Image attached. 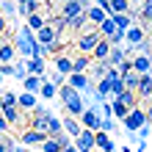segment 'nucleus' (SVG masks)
Returning a JSON list of instances; mask_svg holds the SVG:
<instances>
[{
    "mask_svg": "<svg viewBox=\"0 0 152 152\" xmlns=\"http://www.w3.org/2000/svg\"><path fill=\"white\" fill-rule=\"evenodd\" d=\"M147 122H149V113L144 108H138V105L133 111H127V116L122 119V124H124V130H127V133H136L141 124H147Z\"/></svg>",
    "mask_w": 152,
    "mask_h": 152,
    "instance_id": "f257e3e1",
    "label": "nucleus"
},
{
    "mask_svg": "<svg viewBox=\"0 0 152 152\" xmlns=\"http://www.w3.org/2000/svg\"><path fill=\"white\" fill-rule=\"evenodd\" d=\"M100 119H102V116L97 113V108H94V105H91V108H83V113L77 116L80 127H83V130H91V133H97V130H100Z\"/></svg>",
    "mask_w": 152,
    "mask_h": 152,
    "instance_id": "f03ea898",
    "label": "nucleus"
},
{
    "mask_svg": "<svg viewBox=\"0 0 152 152\" xmlns=\"http://www.w3.org/2000/svg\"><path fill=\"white\" fill-rule=\"evenodd\" d=\"M124 42H127V50L130 47H138L141 42H147V28H141V25L133 22L127 31H124Z\"/></svg>",
    "mask_w": 152,
    "mask_h": 152,
    "instance_id": "7ed1b4c3",
    "label": "nucleus"
},
{
    "mask_svg": "<svg viewBox=\"0 0 152 152\" xmlns=\"http://www.w3.org/2000/svg\"><path fill=\"white\" fill-rule=\"evenodd\" d=\"M44 133H36V130H22V136H20V141L17 144L20 147H28V149H39L42 144H44Z\"/></svg>",
    "mask_w": 152,
    "mask_h": 152,
    "instance_id": "20e7f679",
    "label": "nucleus"
},
{
    "mask_svg": "<svg viewBox=\"0 0 152 152\" xmlns=\"http://www.w3.org/2000/svg\"><path fill=\"white\" fill-rule=\"evenodd\" d=\"M152 97V72L147 75H138V86H136V100H149Z\"/></svg>",
    "mask_w": 152,
    "mask_h": 152,
    "instance_id": "39448f33",
    "label": "nucleus"
},
{
    "mask_svg": "<svg viewBox=\"0 0 152 152\" xmlns=\"http://www.w3.org/2000/svg\"><path fill=\"white\" fill-rule=\"evenodd\" d=\"M88 83H91V80H88L86 72H69V75H66V86H72L77 94H83Z\"/></svg>",
    "mask_w": 152,
    "mask_h": 152,
    "instance_id": "423d86ee",
    "label": "nucleus"
},
{
    "mask_svg": "<svg viewBox=\"0 0 152 152\" xmlns=\"http://www.w3.org/2000/svg\"><path fill=\"white\" fill-rule=\"evenodd\" d=\"M100 39H102V36L97 33V28H94V31H88V33H83V36L77 39V50H80V53H91V50H94V44L100 42Z\"/></svg>",
    "mask_w": 152,
    "mask_h": 152,
    "instance_id": "0eeeda50",
    "label": "nucleus"
},
{
    "mask_svg": "<svg viewBox=\"0 0 152 152\" xmlns=\"http://www.w3.org/2000/svg\"><path fill=\"white\" fill-rule=\"evenodd\" d=\"M130 66H133V72H136V75L152 72V61H149V56H144V53H138L136 58H130Z\"/></svg>",
    "mask_w": 152,
    "mask_h": 152,
    "instance_id": "6e6552de",
    "label": "nucleus"
},
{
    "mask_svg": "<svg viewBox=\"0 0 152 152\" xmlns=\"http://www.w3.org/2000/svg\"><path fill=\"white\" fill-rule=\"evenodd\" d=\"M94 147L100 149V152H113L116 149V144L111 141V136H108V133H102V130L94 133Z\"/></svg>",
    "mask_w": 152,
    "mask_h": 152,
    "instance_id": "1a4fd4ad",
    "label": "nucleus"
},
{
    "mask_svg": "<svg viewBox=\"0 0 152 152\" xmlns=\"http://www.w3.org/2000/svg\"><path fill=\"white\" fill-rule=\"evenodd\" d=\"M36 105H39V97H36V94H28V91H20V94H17V108L33 111Z\"/></svg>",
    "mask_w": 152,
    "mask_h": 152,
    "instance_id": "9d476101",
    "label": "nucleus"
},
{
    "mask_svg": "<svg viewBox=\"0 0 152 152\" xmlns=\"http://www.w3.org/2000/svg\"><path fill=\"white\" fill-rule=\"evenodd\" d=\"M75 141V149H94V133L91 130H80Z\"/></svg>",
    "mask_w": 152,
    "mask_h": 152,
    "instance_id": "9b49d317",
    "label": "nucleus"
},
{
    "mask_svg": "<svg viewBox=\"0 0 152 152\" xmlns=\"http://www.w3.org/2000/svg\"><path fill=\"white\" fill-rule=\"evenodd\" d=\"M25 69H28V75H36L42 80H47V75H44V58H28L25 61Z\"/></svg>",
    "mask_w": 152,
    "mask_h": 152,
    "instance_id": "f8f14e48",
    "label": "nucleus"
},
{
    "mask_svg": "<svg viewBox=\"0 0 152 152\" xmlns=\"http://www.w3.org/2000/svg\"><path fill=\"white\" fill-rule=\"evenodd\" d=\"M56 72H58V75H64V77L72 72V58H69L64 50H61L58 56H56Z\"/></svg>",
    "mask_w": 152,
    "mask_h": 152,
    "instance_id": "ddd939ff",
    "label": "nucleus"
},
{
    "mask_svg": "<svg viewBox=\"0 0 152 152\" xmlns=\"http://www.w3.org/2000/svg\"><path fill=\"white\" fill-rule=\"evenodd\" d=\"M124 58H127V47H111V50H108V58H105V64H108V66H119Z\"/></svg>",
    "mask_w": 152,
    "mask_h": 152,
    "instance_id": "4468645a",
    "label": "nucleus"
},
{
    "mask_svg": "<svg viewBox=\"0 0 152 152\" xmlns=\"http://www.w3.org/2000/svg\"><path fill=\"white\" fill-rule=\"evenodd\" d=\"M111 20H113V25H116V31H127L130 25L136 22V14H133V11H127V14H113Z\"/></svg>",
    "mask_w": 152,
    "mask_h": 152,
    "instance_id": "2eb2a0df",
    "label": "nucleus"
},
{
    "mask_svg": "<svg viewBox=\"0 0 152 152\" xmlns=\"http://www.w3.org/2000/svg\"><path fill=\"white\" fill-rule=\"evenodd\" d=\"M61 130H64L69 138H77V133L83 130V127H80V122H77V119H72V116H66V119H61Z\"/></svg>",
    "mask_w": 152,
    "mask_h": 152,
    "instance_id": "dca6fc26",
    "label": "nucleus"
},
{
    "mask_svg": "<svg viewBox=\"0 0 152 152\" xmlns=\"http://www.w3.org/2000/svg\"><path fill=\"white\" fill-rule=\"evenodd\" d=\"M64 108H66V113L72 116V119H77V116L83 113V108H86V105H83V94H77L75 100H69V102L64 105Z\"/></svg>",
    "mask_w": 152,
    "mask_h": 152,
    "instance_id": "f3484780",
    "label": "nucleus"
},
{
    "mask_svg": "<svg viewBox=\"0 0 152 152\" xmlns=\"http://www.w3.org/2000/svg\"><path fill=\"white\" fill-rule=\"evenodd\" d=\"M39 97H42V100H58V86H53L50 80H42V86H39Z\"/></svg>",
    "mask_w": 152,
    "mask_h": 152,
    "instance_id": "a211bd4d",
    "label": "nucleus"
},
{
    "mask_svg": "<svg viewBox=\"0 0 152 152\" xmlns=\"http://www.w3.org/2000/svg\"><path fill=\"white\" fill-rule=\"evenodd\" d=\"M83 14H86V22H91V25H100V22L105 20V11H102V8H97L94 3L88 6V8H86Z\"/></svg>",
    "mask_w": 152,
    "mask_h": 152,
    "instance_id": "6ab92c4d",
    "label": "nucleus"
},
{
    "mask_svg": "<svg viewBox=\"0 0 152 152\" xmlns=\"http://www.w3.org/2000/svg\"><path fill=\"white\" fill-rule=\"evenodd\" d=\"M108 50H111V44L105 42V39H100V42L94 44V50H91V58L94 61H105V58H108Z\"/></svg>",
    "mask_w": 152,
    "mask_h": 152,
    "instance_id": "aec40b11",
    "label": "nucleus"
},
{
    "mask_svg": "<svg viewBox=\"0 0 152 152\" xmlns=\"http://www.w3.org/2000/svg\"><path fill=\"white\" fill-rule=\"evenodd\" d=\"M39 86H42V77H36V75H28L22 80V91H28V94H36L39 97Z\"/></svg>",
    "mask_w": 152,
    "mask_h": 152,
    "instance_id": "412c9836",
    "label": "nucleus"
},
{
    "mask_svg": "<svg viewBox=\"0 0 152 152\" xmlns=\"http://www.w3.org/2000/svg\"><path fill=\"white\" fill-rule=\"evenodd\" d=\"M25 20H28L25 25H28V28H31L33 33H36L39 28H44V25H47V17H44L42 11H39V14H31V17H25Z\"/></svg>",
    "mask_w": 152,
    "mask_h": 152,
    "instance_id": "4be33fe9",
    "label": "nucleus"
},
{
    "mask_svg": "<svg viewBox=\"0 0 152 152\" xmlns=\"http://www.w3.org/2000/svg\"><path fill=\"white\" fill-rule=\"evenodd\" d=\"M61 133H64V130H61V119H58V116H47V138H56V136H61Z\"/></svg>",
    "mask_w": 152,
    "mask_h": 152,
    "instance_id": "5701e85b",
    "label": "nucleus"
},
{
    "mask_svg": "<svg viewBox=\"0 0 152 152\" xmlns=\"http://www.w3.org/2000/svg\"><path fill=\"white\" fill-rule=\"evenodd\" d=\"M17 61V53L11 47V42L8 44H0V64H14Z\"/></svg>",
    "mask_w": 152,
    "mask_h": 152,
    "instance_id": "b1692460",
    "label": "nucleus"
},
{
    "mask_svg": "<svg viewBox=\"0 0 152 152\" xmlns=\"http://www.w3.org/2000/svg\"><path fill=\"white\" fill-rule=\"evenodd\" d=\"M0 113H3V119H6L8 127H11V124H17V122L22 119V116H20V108H0Z\"/></svg>",
    "mask_w": 152,
    "mask_h": 152,
    "instance_id": "393cba45",
    "label": "nucleus"
},
{
    "mask_svg": "<svg viewBox=\"0 0 152 152\" xmlns=\"http://www.w3.org/2000/svg\"><path fill=\"white\" fill-rule=\"evenodd\" d=\"M88 66H91V58H88V56H77V58H72V72H86Z\"/></svg>",
    "mask_w": 152,
    "mask_h": 152,
    "instance_id": "a878e982",
    "label": "nucleus"
},
{
    "mask_svg": "<svg viewBox=\"0 0 152 152\" xmlns=\"http://www.w3.org/2000/svg\"><path fill=\"white\" fill-rule=\"evenodd\" d=\"M58 97H61V102L66 105L69 100H75V97H77V91H75L72 86H66V83H64V86H58Z\"/></svg>",
    "mask_w": 152,
    "mask_h": 152,
    "instance_id": "bb28decb",
    "label": "nucleus"
},
{
    "mask_svg": "<svg viewBox=\"0 0 152 152\" xmlns=\"http://www.w3.org/2000/svg\"><path fill=\"white\" fill-rule=\"evenodd\" d=\"M119 80H122V86L127 88V91H133V94H136V86H138V75H136V72H127V75H124V77H119Z\"/></svg>",
    "mask_w": 152,
    "mask_h": 152,
    "instance_id": "cd10ccee",
    "label": "nucleus"
},
{
    "mask_svg": "<svg viewBox=\"0 0 152 152\" xmlns=\"http://www.w3.org/2000/svg\"><path fill=\"white\" fill-rule=\"evenodd\" d=\"M14 14H17V3L14 0H3V3H0V17L8 20V17H14Z\"/></svg>",
    "mask_w": 152,
    "mask_h": 152,
    "instance_id": "c85d7f7f",
    "label": "nucleus"
},
{
    "mask_svg": "<svg viewBox=\"0 0 152 152\" xmlns=\"http://www.w3.org/2000/svg\"><path fill=\"white\" fill-rule=\"evenodd\" d=\"M86 14H77V17H72V20H66V28L69 31H80V28H86Z\"/></svg>",
    "mask_w": 152,
    "mask_h": 152,
    "instance_id": "c756f323",
    "label": "nucleus"
},
{
    "mask_svg": "<svg viewBox=\"0 0 152 152\" xmlns=\"http://www.w3.org/2000/svg\"><path fill=\"white\" fill-rule=\"evenodd\" d=\"M14 77H17V80H25V77H28V69H25V58H17V64H14Z\"/></svg>",
    "mask_w": 152,
    "mask_h": 152,
    "instance_id": "7c9ffc66",
    "label": "nucleus"
},
{
    "mask_svg": "<svg viewBox=\"0 0 152 152\" xmlns=\"http://www.w3.org/2000/svg\"><path fill=\"white\" fill-rule=\"evenodd\" d=\"M0 108H17V91H3V102Z\"/></svg>",
    "mask_w": 152,
    "mask_h": 152,
    "instance_id": "2f4dec72",
    "label": "nucleus"
},
{
    "mask_svg": "<svg viewBox=\"0 0 152 152\" xmlns=\"http://www.w3.org/2000/svg\"><path fill=\"white\" fill-rule=\"evenodd\" d=\"M39 152H61V144L56 138H44V144L39 147Z\"/></svg>",
    "mask_w": 152,
    "mask_h": 152,
    "instance_id": "473e14b6",
    "label": "nucleus"
},
{
    "mask_svg": "<svg viewBox=\"0 0 152 152\" xmlns=\"http://www.w3.org/2000/svg\"><path fill=\"white\" fill-rule=\"evenodd\" d=\"M105 69H108V64H105V61H94V69H91V77L94 80H100L102 75H105ZM88 77V80H91Z\"/></svg>",
    "mask_w": 152,
    "mask_h": 152,
    "instance_id": "72a5a7b5",
    "label": "nucleus"
},
{
    "mask_svg": "<svg viewBox=\"0 0 152 152\" xmlns=\"http://www.w3.org/2000/svg\"><path fill=\"white\" fill-rule=\"evenodd\" d=\"M0 77H14V64H0Z\"/></svg>",
    "mask_w": 152,
    "mask_h": 152,
    "instance_id": "f704fd0d",
    "label": "nucleus"
},
{
    "mask_svg": "<svg viewBox=\"0 0 152 152\" xmlns=\"http://www.w3.org/2000/svg\"><path fill=\"white\" fill-rule=\"evenodd\" d=\"M33 116H50V111H47V105H36V108H33Z\"/></svg>",
    "mask_w": 152,
    "mask_h": 152,
    "instance_id": "c9c22d12",
    "label": "nucleus"
},
{
    "mask_svg": "<svg viewBox=\"0 0 152 152\" xmlns=\"http://www.w3.org/2000/svg\"><path fill=\"white\" fill-rule=\"evenodd\" d=\"M50 83H53V86H64V83H66V77L56 72V75H53V77H50Z\"/></svg>",
    "mask_w": 152,
    "mask_h": 152,
    "instance_id": "e433bc0d",
    "label": "nucleus"
},
{
    "mask_svg": "<svg viewBox=\"0 0 152 152\" xmlns=\"http://www.w3.org/2000/svg\"><path fill=\"white\" fill-rule=\"evenodd\" d=\"M3 133H8V124H6V119H3V113H0V136Z\"/></svg>",
    "mask_w": 152,
    "mask_h": 152,
    "instance_id": "4c0bfd02",
    "label": "nucleus"
},
{
    "mask_svg": "<svg viewBox=\"0 0 152 152\" xmlns=\"http://www.w3.org/2000/svg\"><path fill=\"white\" fill-rule=\"evenodd\" d=\"M8 31V20H6V17H0V33H6Z\"/></svg>",
    "mask_w": 152,
    "mask_h": 152,
    "instance_id": "58836bf2",
    "label": "nucleus"
},
{
    "mask_svg": "<svg viewBox=\"0 0 152 152\" xmlns=\"http://www.w3.org/2000/svg\"><path fill=\"white\" fill-rule=\"evenodd\" d=\"M119 152H133V149H130V144H124V147H122Z\"/></svg>",
    "mask_w": 152,
    "mask_h": 152,
    "instance_id": "ea45409f",
    "label": "nucleus"
},
{
    "mask_svg": "<svg viewBox=\"0 0 152 152\" xmlns=\"http://www.w3.org/2000/svg\"><path fill=\"white\" fill-rule=\"evenodd\" d=\"M0 152H6V144H3V138H0Z\"/></svg>",
    "mask_w": 152,
    "mask_h": 152,
    "instance_id": "a19ab883",
    "label": "nucleus"
},
{
    "mask_svg": "<svg viewBox=\"0 0 152 152\" xmlns=\"http://www.w3.org/2000/svg\"><path fill=\"white\" fill-rule=\"evenodd\" d=\"M14 3H17V6H22V3H28V0H14Z\"/></svg>",
    "mask_w": 152,
    "mask_h": 152,
    "instance_id": "79ce46f5",
    "label": "nucleus"
},
{
    "mask_svg": "<svg viewBox=\"0 0 152 152\" xmlns=\"http://www.w3.org/2000/svg\"><path fill=\"white\" fill-rule=\"evenodd\" d=\"M0 102H3V91H0Z\"/></svg>",
    "mask_w": 152,
    "mask_h": 152,
    "instance_id": "37998d69",
    "label": "nucleus"
},
{
    "mask_svg": "<svg viewBox=\"0 0 152 152\" xmlns=\"http://www.w3.org/2000/svg\"><path fill=\"white\" fill-rule=\"evenodd\" d=\"M138 152H147V149H138Z\"/></svg>",
    "mask_w": 152,
    "mask_h": 152,
    "instance_id": "c03bdc74",
    "label": "nucleus"
}]
</instances>
